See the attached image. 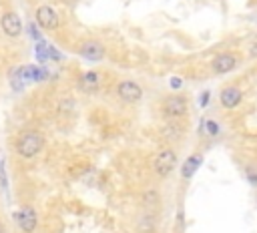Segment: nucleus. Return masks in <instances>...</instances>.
<instances>
[{
	"mask_svg": "<svg viewBox=\"0 0 257 233\" xmlns=\"http://www.w3.org/2000/svg\"><path fill=\"white\" fill-rule=\"evenodd\" d=\"M197 163H199V157H191V159L187 161V167H185V177H189V175H191V169L195 171Z\"/></svg>",
	"mask_w": 257,
	"mask_h": 233,
	"instance_id": "obj_13",
	"label": "nucleus"
},
{
	"mask_svg": "<svg viewBox=\"0 0 257 233\" xmlns=\"http://www.w3.org/2000/svg\"><path fill=\"white\" fill-rule=\"evenodd\" d=\"M14 219H16V225H18V229L22 233H32L36 229V225H38V217H36V211L32 207L18 209L16 215H14Z\"/></svg>",
	"mask_w": 257,
	"mask_h": 233,
	"instance_id": "obj_6",
	"label": "nucleus"
},
{
	"mask_svg": "<svg viewBox=\"0 0 257 233\" xmlns=\"http://www.w3.org/2000/svg\"><path fill=\"white\" fill-rule=\"evenodd\" d=\"M235 64H237L235 54H231V52H221V54H217V56L213 58L211 68H213V72H217V74H225V72H231V70L235 68Z\"/></svg>",
	"mask_w": 257,
	"mask_h": 233,
	"instance_id": "obj_9",
	"label": "nucleus"
},
{
	"mask_svg": "<svg viewBox=\"0 0 257 233\" xmlns=\"http://www.w3.org/2000/svg\"><path fill=\"white\" fill-rule=\"evenodd\" d=\"M78 84L84 92H94L98 88V74L96 72H86V74H82Z\"/></svg>",
	"mask_w": 257,
	"mask_h": 233,
	"instance_id": "obj_12",
	"label": "nucleus"
},
{
	"mask_svg": "<svg viewBox=\"0 0 257 233\" xmlns=\"http://www.w3.org/2000/svg\"><path fill=\"white\" fill-rule=\"evenodd\" d=\"M171 86H173V88H179V86H181V78H173V80H171Z\"/></svg>",
	"mask_w": 257,
	"mask_h": 233,
	"instance_id": "obj_16",
	"label": "nucleus"
},
{
	"mask_svg": "<svg viewBox=\"0 0 257 233\" xmlns=\"http://www.w3.org/2000/svg\"><path fill=\"white\" fill-rule=\"evenodd\" d=\"M219 100H221V104H223L225 108H235V106L241 102V90L235 88V86H227V88L221 90Z\"/></svg>",
	"mask_w": 257,
	"mask_h": 233,
	"instance_id": "obj_11",
	"label": "nucleus"
},
{
	"mask_svg": "<svg viewBox=\"0 0 257 233\" xmlns=\"http://www.w3.org/2000/svg\"><path fill=\"white\" fill-rule=\"evenodd\" d=\"M175 165H177V155H175L173 149H163V151L155 157V161H153V169H155V173L161 175V177H167V175L175 169Z\"/></svg>",
	"mask_w": 257,
	"mask_h": 233,
	"instance_id": "obj_3",
	"label": "nucleus"
},
{
	"mask_svg": "<svg viewBox=\"0 0 257 233\" xmlns=\"http://www.w3.org/2000/svg\"><path fill=\"white\" fill-rule=\"evenodd\" d=\"M46 76H48L46 68L26 64V66H18V68L10 74V80H12V86H14V88H20L22 84H28V82H34V80H44Z\"/></svg>",
	"mask_w": 257,
	"mask_h": 233,
	"instance_id": "obj_2",
	"label": "nucleus"
},
{
	"mask_svg": "<svg viewBox=\"0 0 257 233\" xmlns=\"http://www.w3.org/2000/svg\"><path fill=\"white\" fill-rule=\"evenodd\" d=\"M116 92H118L120 100H124V102H137L143 96V90H141V86L135 80H122V82H118Z\"/></svg>",
	"mask_w": 257,
	"mask_h": 233,
	"instance_id": "obj_8",
	"label": "nucleus"
},
{
	"mask_svg": "<svg viewBox=\"0 0 257 233\" xmlns=\"http://www.w3.org/2000/svg\"><path fill=\"white\" fill-rule=\"evenodd\" d=\"M44 141L36 131H26L16 139V153L24 159H32L40 153Z\"/></svg>",
	"mask_w": 257,
	"mask_h": 233,
	"instance_id": "obj_1",
	"label": "nucleus"
},
{
	"mask_svg": "<svg viewBox=\"0 0 257 233\" xmlns=\"http://www.w3.org/2000/svg\"><path fill=\"white\" fill-rule=\"evenodd\" d=\"M78 52H80V56H84L88 60H100L104 56V46L100 42H96V40H88V42H84L80 46Z\"/></svg>",
	"mask_w": 257,
	"mask_h": 233,
	"instance_id": "obj_10",
	"label": "nucleus"
},
{
	"mask_svg": "<svg viewBox=\"0 0 257 233\" xmlns=\"http://www.w3.org/2000/svg\"><path fill=\"white\" fill-rule=\"evenodd\" d=\"M145 197H147V199H145L147 203H151V205H155V203H157V193H155V191H149Z\"/></svg>",
	"mask_w": 257,
	"mask_h": 233,
	"instance_id": "obj_15",
	"label": "nucleus"
},
{
	"mask_svg": "<svg viewBox=\"0 0 257 233\" xmlns=\"http://www.w3.org/2000/svg\"><path fill=\"white\" fill-rule=\"evenodd\" d=\"M28 34H30L34 40H40V34H38V30H36L34 24H28Z\"/></svg>",
	"mask_w": 257,
	"mask_h": 233,
	"instance_id": "obj_14",
	"label": "nucleus"
},
{
	"mask_svg": "<svg viewBox=\"0 0 257 233\" xmlns=\"http://www.w3.org/2000/svg\"><path fill=\"white\" fill-rule=\"evenodd\" d=\"M34 20H36V24H38L40 28H44V30H54V28L58 26V22H60L56 10H54L52 6H48V4H42V6L36 8Z\"/></svg>",
	"mask_w": 257,
	"mask_h": 233,
	"instance_id": "obj_4",
	"label": "nucleus"
},
{
	"mask_svg": "<svg viewBox=\"0 0 257 233\" xmlns=\"http://www.w3.org/2000/svg\"><path fill=\"white\" fill-rule=\"evenodd\" d=\"M0 233H4V227H2V223H0Z\"/></svg>",
	"mask_w": 257,
	"mask_h": 233,
	"instance_id": "obj_18",
	"label": "nucleus"
},
{
	"mask_svg": "<svg viewBox=\"0 0 257 233\" xmlns=\"http://www.w3.org/2000/svg\"><path fill=\"white\" fill-rule=\"evenodd\" d=\"M249 54H251V56H257V44H253V46H251V50H249Z\"/></svg>",
	"mask_w": 257,
	"mask_h": 233,
	"instance_id": "obj_17",
	"label": "nucleus"
},
{
	"mask_svg": "<svg viewBox=\"0 0 257 233\" xmlns=\"http://www.w3.org/2000/svg\"><path fill=\"white\" fill-rule=\"evenodd\" d=\"M187 112V98L185 96H169L163 104V114L169 121H177Z\"/></svg>",
	"mask_w": 257,
	"mask_h": 233,
	"instance_id": "obj_5",
	"label": "nucleus"
},
{
	"mask_svg": "<svg viewBox=\"0 0 257 233\" xmlns=\"http://www.w3.org/2000/svg\"><path fill=\"white\" fill-rule=\"evenodd\" d=\"M0 26H2L4 34L10 36V38L20 36V34H22V28H24L20 16H18L16 12H12V10H8V12L2 14V18H0Z\"/></svg>",
	"mask_w": 257,
	"mask_h": 233,
	"instance_id": "obj_7",
	"label": "nucleus"
}]
</instances>
